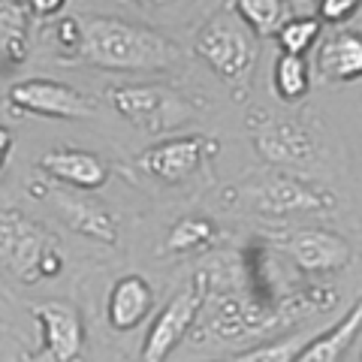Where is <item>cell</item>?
Masks as SVG:
<instances>
[{"label":"cell","instance_id":"cell-21","mask_svg":"<svg viewBox=\"0 0 362 362\" xmlns=\"http://www.w3.org/2000/svg\"><path fill=\"white\" fill-rule=\"evenodd\" d=\"M320 28H323V21L317 16H293V18H287L284 25H281V30L275 33L281 52L305 58V52H308L311 45L317 42V37H320Z\"/></svg>","mask_w":362,"mask_h":362},{"label":"cell","instance_id":"cell-17","mask_svg":"<svg viewBox=\"0 0 362 362\" xmlns=\"http://www.w3.org/2000/svg\"><path fill=\"white\" fill-rule=\"evenodd\" d=\"M30 13L21 0H0V70L21 66L30 54Z\"/></svg>","mask_w":362,"mask_h":362},{"label":"cell","instance_id":"cell-25","mask_svg":"<svg viewBox=\"0 0 362 362\" xmlns=\"http://www.w3.org/2000/svg\"><path fill=\"white\" fill-rule=\"evenodd\" d=\"M64 6H66V0H25V9L33 18H40V21L61 16Z\"/></svg>","mask_w":362,"mask_h":362},{"label":"cell","instance_id":"cell-4","mask_svg":"<svg viewBox=\"0 0 362 362\" xmlns=\"http://www.w3.org/2000/svg\"><path fill=\"white\" fill-rule=\"evenodd\" d=\"M112 109L145 133H169L199 115V103L163 82H121L106 90Z\"/></svg>","mask_w":362,"mask_h":362},{"label":"cell","instance_id":"cell-22","mask_svg":"<svg viewBox=\"0 0 362 362\" xmlns=\"http://www.w3.org/2000/svg\"><path fill=\"white\" fill-rule=\"evenodd\" d=\"M305 341H308L305 335H290V338H281V341L257 344L251 350H242V354H233L223 359H211V362H293Z\"/></svg>","mask_w":362,"mask_h":362},{"label":"cell","instance_id":"cell-18","mask_svg":"<svg viewBox=\"0 0 362 362\" xmlns=\"http://www.w3.org/2000/svg\"><path fill=\"white\" fill-rule=\"evenodd\" d=\"M218 239V226L209 218L199 214H187L173 223V230L166 233L163 242V254H194V251H206Z\"/></svg>","mask_w":362,"mask_h":362},{"label":"cell","instance_id":"cell-28","mask_svg":"<svg viewBox=\"0 0 362 362\" xmlns=\"http://www.w3.org/2000/svg\"><path fill=\"white\" fill-rule=\"evenodd\" d=\"M359 362H362V354H359Z\"/></svg>","mask_w":362,"mask_h":362},{"label":"cell","instance_id":"cell-15","mask_svg":"<svg viewBox=\"0 0 362 362\" xmlns=\"http://www.w3.org/2000/svg\"><path fill=\"white\" fill-rule=\"evenodd\" d=\"M49 199L54 202V209L64 218V223L73 233L88 235L100 245H115L118 242V223L112 218V211L103 209V202L85 199L78 194H66V190H52Z\"/></svg>","mask_w":362,"mask_h":362},{"label":"cell","instance_id":"cell-23","mask_svg":"<svg viewBox=\"0 0 362 362\" xmlns=\"http://www.w3.org/2000/svg\"><path fill=\"white\" fill-rule=\"evenodd\" d=\"M54 40L61 45V61L73 64L85 42V21H78L76 16H64L58 25H54Z\"/></svg>","mask_w":362,"mask_h":362},{"label":"cell","instance_id":"cell-9","mask_svg":"<svg viewBox=\"0 0 362 362\" xmlns=\"http://www.w3.org/2000/svg\"><path fill=\"white\" fill-rule=\"evenodd\" d=\"M218 151L221 142L214 136H169L139 154V166L148 175L160 178L163 185H181V181L194 178L202 163Z\"/></svg>","mask_w":362,"mask_h":362},{"label":"cell","instance_id":"cell-5","mask_svg":"<svg viewBox=\"0 0 362 362\" xmlns=\"http://www.w3.org/2000/svg\"><path fill=\"white\" fill-rule=\"evenodd\" d=\"M251 142L266 163L290 173H308L320 160L314 133L299 121L272 118V115H251L247 118Z\"/></svg>","mask_w":362,"mask_h":362},{"label":"cell","instance_id":"cell-12","mask_svg":"<svg viewBox=\"0 0 362 362\" xmlns=\"http://www.w3.org/2000/svg\"><path fill=\"white\" fill-rule=\"evenodd\" d=\"M37 166L49 178L64 181L76 190H100L109 181V166L100 154L85 151V148H52L45 151Z\"/></svg>","mask_w":362,"mask_h":362},{"label":"cell","instance_id":"cell-11","mask_svg":"<svg viewBox=\"0 0 362 362\" xmlns=\"http://www.w3.org/2000/svg\"><path fill=\"white\" fill-rule=\"evenodd\" d=\"M33 320L42 329V350L37 362H78L85 350V326L76 305L42 299L30 305Z\"/></svg>","mask_w":362,"mask_h":362},{"label":"cell","instance_id":"cell-20","mask_svg":"<svg viewBox=\"0 0 362 362\" xmlns=\"http://www.w3.org/2000/svg\"><path fill=\"white\" fill-rule=\"evenodd\" d=\"M230 9L254 37H275L287 21L284 0H230Z\"/></svg>","mask_w":362,"mask_h":362},{"label":"cell","instance_id":"cell-2","mask_svg":"<svg viewBox=\"0 0 362 362\" xmlns=\"http://www.w3.org/2000/svg\"><path fill=\"white\" fill-rule=\"evenodd\" d=\"M194 52L199 61H206L226 85L233 88V97L245 103L251 94L259 42L251 30L242 25V18L233 9L214 13L206 25L199 28L194 40Z\"/></svg>","mask_w":362,"mask_h":362},{"label":"cell","instance_id":"cell-14","mask_svg":"<svg viewBox=\"0 0 362 362\" xmlns=\"http://www.w3.org/2000/svg\"><path fill=\"white\" fill-rule=\"evenodd\" d=\"M314 70L323 82L350 85L362 78V30H332L320 42L314 58Z\"/></svg>","mask_w":362,"mask_h":362},{"label":"cell","instance_id":"cell-3","mask_svg":"<svg viewBox=\"0 0 362 362\" xmlns=\"http://www.w3.org/2000/svg\"><path fill=\"white\" fill-rule=\"evenodd\" d=\"M0 269L21 284L58 278L64 269L58 235L21 211H0Z\"/></svg>","mask_w":362,"mask_h":362},{"label":"cell","instance_id":"cell-6","mask_svg":"<svg viewBox=\"0 0 362 362\" xmlns=\"http://www.w3.org/2000/svg\"><path fill=\"white\" fill-rule=\"evenodd\" d=\"M247 206L263 218H293V214H323L335 211L338 199L332 190L299 175H266L245 187Z\"/></svg>","mask_w":362,"mask_h":362},{"label":"cell","instance_id":"cell-24","mask_svg":"<svg viewBox=\"0 0 362 362\" xmlns=\"http://www.w3.org/2000/svg\"><path fill=\"white\" fill-rule=\"evenodd\" d=\"M362 0H317V18L329 21V25H341L359 13Z\"/></svg>","mask_w":362,"mask_h":362},{"label":"cell","instance_id":"cell-7","mask_svg":"<svg viewBox=\"0 0 362 362\" xmlns=\"http://www.w3.org/2000/svg\"><path fill=\"white\" fill-rule=\"evenodd\" d=\"M211 278L202 269L187 281L185 290H178L173 299L166 302V308L151 320L148 335L142 341V362H166L169 354L185 341V335L190 332V326L199 317L202 305L209 299Z\"/></svg>","mask_w":362,"mask_h":362},{"label":"cell","instance_id":"cell-1","mask_svg":"<svg viewBox=\"0 0 362 362\" xmlns=\"http://www.w3.org/2000/svg\"><path fill=\"white\" fill-rule=\"evenodd\" d=\"M76 61L115 73H151L175 66L181 61V49L154 28L94 16L85 21V42Z\"/></svg>","mask_w":362,"mask_h":362},{"label":"cell","instance_id":"cell-19","mask_svg":"<svg viewBox=\"0 0 362 362\" xmlns=\"http://www.w3.org/2000/svg\"><path fill=\"white\" fill-rule=\"evenodd\" d=\"M272 90H275L278 100L284 103H299V100L308 97L311 90V70L308 61L299 58V54H278L275 70H272Z\"/></svg>","mask_w":362,"mask_h":362},{"label":"cell","instance_id":"cell-26","mask_svg":"<svg viewBox=\"0 0 362 362\" xmlns=\"http://www.w3.org/2000/svg\"><path fill=\"white\" fill-rule=\"evenodd\" d=\"M13 148H16V136H13V130H9L6 124H0V169L6 166V160H9V154H13Z\"/></svg>","mask_w":362,"mask_h":362},{"label":"cell","instance_id":"cell-13","mask_svg":"<svg viewBox=\"0 0 362 362\" xmlns=\"http://www.w3.org/2000/svg\"><path fill=\"white\" fill-rule=\"evenodd\" d=\"M154 311V287L148 284V278L139 272L121 275L109 290L106 302V320L115 332H133L148 320V314Z\"/></svg>","mask_w":362,"mask_h":362},{"label":"cell","instance_id":"cell-10","mask_svg":"<svg viewBox=\"0 0 362 362\" xmlns=\"http://www.w3.org/2000/svg\"><path fill=\"white\" fill-rule=\"evenodd\" d=\"M278 247L305 275H338L354 263V247L344 235L317 230V226H302V230L287 233L284 239H278Z\"/></svg>","mask_w":362,"mask_h":362},{"label":"cell","instance_id":"cell-16","mask_svg":"<svg viewBox=\"0 0 362 362\" xmlns=\"http://www.w3.org/2000/svg\"><path fill=\"white\" fill-rule=\"evenodd\" d=\"M359 332H362V296L354 302V308H350L332 329L317 332L314 338H308L293 362H341Z\"/></svg>","mask_w":362,"mask_h":362},{"label":"cell","instance_id":"cell-27","mask_svg":"<svg viewBox=\"0 0 362 362\" xmlns=\"http://www.w3.org/2000/svg\"><path fill=\"white\" fill-rule=\"evenodd\" d=\"M154 4H169V0H154Z\"/></svg>","mask_w":362,"mask_h":362},{"label":"cell","instance_id":"cell-8","mask_svg":"<svg viewBox=\"0 0 362 362\" xmlns=\"http://www.w3.org/2000/svg\"><path fill=\"white\" fill-rule=\"evenodd\" d=\"M9 112L16 115H40V118H90L97 112L94 97L82 94L58 78H21L9 88Z\"/></svg>","mask_w":362,"mask_h":362}]
</instances>
